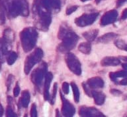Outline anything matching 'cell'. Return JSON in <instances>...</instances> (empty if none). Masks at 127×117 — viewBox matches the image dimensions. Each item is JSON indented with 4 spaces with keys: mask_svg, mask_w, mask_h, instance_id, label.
Returning a JSON list of instances; mask_svg holds the SVG:
<instances>
[{
    "mask_svg": "<svg viewBox=\"0 0 127 117\" xmlns=\"http://www.w3.org/2000/svg\"><path fill=\"white\" fill-rule=\"evenodd\" d=\"M65 61L67 67L73 73L80 75L81 73V65L76 57L73 54L68 53L65 56Z\"/></svg>",
    "mask_w": 127,
    "mask_h": 117,
    "instance_id": "1",
    "label": "cell"
},
{
    "mask_svg": "<svg viewBox=\"0 0 127 117\" xmlns=\"http://www.w3.org/2000/svg\"><path fill=\"white\" fill-rule=\"evenodd\" d=\"M42 55V51L40 49H36L34 51V53L31 54V55L28 56L27 58H26L25 65V71L26 74L29 73L31 68L34 65V64L40 60L41 56Z\"/></svg>",
    "mask_w": 127,
    "mask_h": 117,
    "instance_id": "2",
    "label": "cell"
},
{
    "mask_svg": "<svg viewBox=\"0 0 127 117\" xmlns=\"http://www.w3.org/2000/svg\"><path fill=\"white\" fill-rule=\"evenodd\" d=\"M79 115L81 116H91V115H94L95 117H104L102 113L97 111L96 109L94 108H87L84 107V109L81 108L79 111Z\"/></svg>",
    "mask_w": 127,
    "mask_h": 117,
    "instance_id": "3",
    "label": "cell"
},
{
    "mask_svg": "<svg viewBox=\"0 0 127 117\" xmlns=\"http://www.w3.org/2000/svg\"><path fill=\"white\" fill-rule=\"evenodd\" d=\"M121 61L118 58L108 57L104 58L101 62L102 66H117L119 65Z\"/></svg>",
    "mask_w": 127,
    "mask_h": 117,
    "instance_id": "4",
    "label": "cell"
},
{
    "mask_svg": "<svg viewBox=\"0 0 127 117\" xmlns=\"http://www.w3.org/2000/svg\"><path fill=\"white\" fill-rule=\"evenodd\" d=\"M62 99L63 101V107H62L63 114L64 113V115L65 116H72L73 113H75V109H69V107L71 106V105L65 100L64 97H62Z\"/></svg>",
    "mask_w": 127,
    "mask_h": 117,
    "instance_id": "5",
    "label": "cell"
},
{
    "mask_svg": "<svg viewBox=\"0 0 127 117\" xmlns=\"http://www.w3.org/2000/svg\"><path fill=\"white\" fill-rule=\"evenodd\" d=\"M52 79V75L50 72H48L46 75V78L45 86H44V97L45 100H48L49 99V89L50 85V82Z\"/></svg>",
    "mask_w": 127,
    "mask_h": 117,
    "instance_id": "6",
    "label": "cell"
},
{
    "mask_svg": "<svg viewBox=\"0 0 127 117\" xmlns=\"http://www.w3.org/2000/svg\"><path fill=\"white\" fill-rule=\"evenodd\" d=\"M103 84H104V82H103V80L101 78H99V77L93 78L87 81V85L89 86H91V87H101L103 86Z\"/></svg>",
    "mask_w": 127,
    "mask_h": 117,
    "instance_id": "7",
    "label": "cell"
},
{
    "mask_svg": "<svg viewBox=\"0 0 127 117\" xmlns=\"http://www.w3.org/2000/svg\"><path fill=\"white\" fill-rule=\"evenodd\" d=\"M91 96H93L94 99H95V102L97 103V105H102L104 103L105 96L103 93L97 92V91H92Z\"/></svg>",
    "mask_w": 127,
    "mask_h": 117,
    "instance_id": "8",
    "label": "cell"
},
{
    "mask_svg": "<svg viewBox=\"0 0 127 117\" xmlns=\"http://www.w3.org/2000/svg\"><path fill=\"white\" fill-rule=\"evenodd\" d=\"M29 93L27 90H25L22 92L21 97L20 98L19 102L21 105L23 107H27L29 102Z\"/></svg>",
    "mask_w": 127,
    "mask_h": 117,
    "instance_id": "9",
    "label": "cell"
},
{
    "mask_svg": "<svg viewBox=\"0 0 127 117\" xmlns=\"http://www.w3.org/2000/svg\"><path fill=\"white\" fill-rule=\"evenodd\" d=\"M97 34H98V30L95 29V30H91L89 32L83 33V36L88 42H93L95 39Z\"/></svg>",
    "mask_w": 127,
    "mask_h": 117,
    "instance_id": "10",
    "label": "cell"
},
{
    "mask_svg": "<svg viewBox=\"0 0 127 117\" xmlns=\"http://www.w3.org/2000/svg\"><path fill=\"white\" fill-rule=\"evenodd\" d=\"M117 36V34H115V33H108L105 35H103V36H101V38H99L97 40V42H101V43H107L113 40L114 38H115Z\"/></svg>",
    "mask_w": 127,
    "mask_h": 117,
    "instance_id": "11",
    "label": "cell"
},
{
    "mask_svg": "<svg viewBox=\"0 0 127 117\" xmlns=\"http://www.w3.org/2000/svg\"><path fill=\"white\" fill-rule=\"evenodd\" d=\"M79 50L84 54H89L91 51V44L89 42H83L79 44Z\"/></svg>",
    "mask_w": 127,
    "mask_h": 117,
    "instance_id": "12",
    "label": "cell"
},
{
    "mask_svg": "<svg viewBox=\"0 0 127 117\" xmlns=\"http://www.w3.org/2000/svg\"><path fill=\"white\" fill-rule=\"evenodd\" d=\"M71 85V87H72V89H73L74 100H75V103H78L79 100V89H78V87H77V86L74 82H72Z\"/></svg>",
    "mask_w": 127,
    "mask_h": 117,
    "instance_id": "13",
    "label": "cell"
},
{
    "mask_svg": "<svg viewBox=\"0 0 127 117\" xmlns=\"http://www.w3.org/2000/svg\"><path fill=\"white\" fill-rule=\"evenodd\" d=\"M115 44L119 49L127 51V44H126L125 41H123V40H116V41H115Z\"/></svg>",
    "mask_w": 127,
    "mask_h": 117,
    "instance_id": "14",
    "label": "cell"
},
{
    "mask_svg": "<svg viewBox=\"0 0 127 117\" xmlns=\"http://www.w3.org/2000/svg\"><path fill=\"white\" fill-rule=\"evenodd\" d=\"M17 54H16L15 53H14V52H12L7 58V63L9 64V65H12V64H13L15 61L17 59Z\"/></svg>",
    "mask_w": 127,
    "mask_h": 117,
    "instance_id": "15",
    "label": "cell"
},
{
    "mask_svg": "<svg viewBox=\"0 0 127 117\" xmlns=\"http://www.w3.org/2000/svg\"><path fill=\"white\" fill-rule=\"evenodd\" d=\"M57 88H58V84L56 82L54 84V87H53V91H52V101L51 103L52 105H53L54 101V99H55L56 95V93H57Z\"/></svg>",
    "mask_w": 127,
    "mask_h": 117,
    "instance_id": "16",
    "label": "cell"
},
{
    "mask_svg": "<svg viewBox=\"0 0 127 117\" xmlns=\"http://www.w3.org/2000/svg\"><path fill=\"white\" fill-rule=\"evenodd\" d=\"M31 117H34L37 116V112H36V107L34 103L32 105L31 107Z\"/></svg>",
    "mask_w": 127,
    "mask_h": 117,
    "instance_id": "17",
    "label": "cell"
},
{
    "mask_svg": "<svg viewBox=\"0 0 127 117\" xmlns=\"http://www.w3.org/2000/svg\"><path fill=\"white\" fill-rule=\"evenodd\" d=\"M16 116L15 114L14 113L13 109L10 106H8L7 108V117H15Z\"/></svg>",
    "mask_w": 127,
    "mask_h": 117,
    "instance_id": "18",
    "label": "cell"
},
{
    "mask_svg": "<svg viewBox=\"0 0 127 117\" xmlns=\"http://www.w3.org/2000/svg\"><path fill=\"white\" fill-rule=\"evenodd\" d=\"M14 79V76L11 74H10L9 76V77H8V79H7V84H6V85H7V87L8 88V90L9 89V87L10 85H11V82H13Z\"/></svg>",
    "mask_w": 127,
    "mask_h": 117,
    "instance_id": "19",
    "label": "cell"
},
{
    "mask_svg": "<svg viewBox=\"0 0 127 117\" xmlns=\"http://www.w3.org/2000/svg\"><path fill=\"white\" fill-rule=\"evenodd\" d=\"M77 9V6H71L69 8L67 9V10H66V14L67 15H69L70 14H71L72 13L74 12L76 9Z\"/></svg>",
    "mask_w": 127,
    "mask_h": 117,
    "instance_id": "20",
    "label": "cell"
},
{
    "mask_svg": "<svg viewBox=\"0 0 127 117\" xmlns=\"http://www.w3.org/2000/svg\"><path fill=\"white\" fill-rule=\"evenodd\" d=\"M19 93H20V87L19 86L18 82H17L15 87L13 90L14 96H15V97H17L18 95H19Z\"/></svg>",
    "mask_w": 127,
    "mask_h": 117,
    "instance_id": "21",
    "label": "cell"
},
{
    "mask_svg": "<svg viewBox=\"0 0 127 117\" xmlns=\"http://www.w3.org/2000/svg\"><path fill=\"white\" fill-rule=\"evenodd\" d=\"M69 85H68V84L67 82H64V83L62 84V89H63V91L65 93V94H67L68 91H69Z\"/></svg>",
    "mask_w": 127,
    "mask_h": 117,
    "instance_id": "22",
    "label": "cell"
},
{
    "mask_svg": "<svg viewBox=\"0 0 127 117\" xmlns=\"http://www.w3.org/2000/svg\"><path fill=\"white\" fill-rule=\"evenodd\" d=\"M110 92H111L113 95H120L122 94V92L121 91H119V90H117V89H111L110 90Z\"/></svg>",
    "mask_w": 127,
    "mask_h": 117,
    "instance_id": "23",
    "label": "cell"
},
{
    "mask_svg": "<svg viewBox=\"0 0 127 117\" xmlns=\"http://www.w3.org/2000/svg\"><path fill=\"white\" fill-rule=\"evenodd\" d=\"M127 9H125V10H124V11H123V15H122V17H121V18L123 19V20H125V19H126V18H127Z\"/></svg>",
    "mask_w": 127,
    "mask_h": 117,
    "instance_id": "24",
    "label": "cell"
},
{
    "mask_svg": "<svg viewBox=\"0 0 127 117\" xmlns=\"http://www.w3.org/2000/svg\"><path fill=\"white\" fill-rule=\"evenodd\" d=\"M126 1V0H118L117 2V7H120L121 5H123V3L124 2Z\"/></svg>",
    "mask_w": 127,
    "mask_h": 117,
    "instance_id": "25",
    "label": "cell"
},
{
    "mask_svg": "<svg viewBox=\"0 0 127 117\" xmlns=\"http://www.w3.org/2000/svg\"><path fill=\"white\" fill-rule=\"evenodd\" d=\"M3 114V108L2 107V105L0 104V117L2 116Z\"/></svg>",
    "mask_w": 127,
    "mask_h": 117,
    "instance_id": "26",
    "label": "cell"
},
{
    "mask_svg": "<svg viewBox=\"0 0 127 117\" xmlns=\"http://www.w3.org/2000/svg\"><path fill=\"white\" fill-rule=\"evenodd\" d=\"M127 78H125V79L121 82V84L122 85H127Z\"/></svg>",
    "mask_w": 127,
    "mask_h": 117,
    "instance_id": "27",
    "label": "cell"
},
{
    "mask_svg": "<svg viewBox=\"0 0 127 117\" xmlns=\"http://www.w3.org/2000/svg\"><path fill=\"white\" fill-rule=\"evenodd\" d=\"M1 63H0V71H1Z\"/></svg>",
    "mask_w": 127,
    "mask_h": 117,
    "instance_id": "28",
    "label": "cell"
},
{
    "mask_svg": "<svg viewBox=\"0 0 127 117\" xmlns=\"http://www.w3.org/2000/svg\"><path fill=\"white\" fill-rule=\"evenodd\" d=\"M95 1H96V2H97V3H99V1H101V0H95Z\"/></svg>",
    "mask_w": 127,
    "mask_h": 117,
    "instance_id": "29",
    "label": "cell"
},
{
    "mask_svg": "<svg viewBox=\"0 0 127 117\" xmlns=\"http://www.w3.org/2000/svg\"><path fill=\"white\" fill-rule=\"evenodd\" d=\"M81 1H88V0H81Z\"/></svg>",
    "mask_w": 127,
    "mask_h": 117,
    "instance_id": "30",
    "label": "cell"
}]
</instances>
